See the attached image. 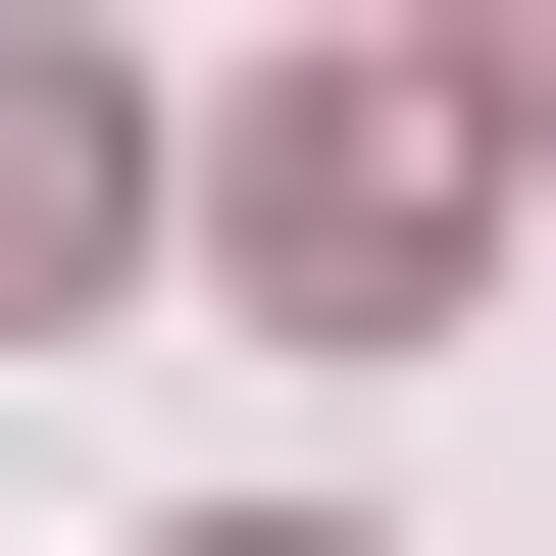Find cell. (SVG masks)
Masks as SVG:
<instances>
[{"instance_id":"6da1fadb","label":"cell","mask_w":556,"mask_h":556,"mask_svg":"<svg viewBox=\"0 0 556 556\" xmlns=\"http://www.w3.org/2000/svg\"><path fill=\"white\" fill-rule=\"evenodd\" d=\"M253 304H304V354H455V253H506V102H455V51H354V102H253Z\"/></svg>"},{"instance_id":"7a4b0ae2","label":"cell","mask_w":556,"mask_h":556,"mask_svg":"<svg viewBox=\"0 0 556 556\" xmlns=\"http://www.w3.org/2000/svg\"><path fill=\"white\" fill-rule=\"evenodd\" d=\"M102 253H152V102H102V51H0V354L102 304Z\"/></svg>"},{"instance_id":"3957f363","label":"cell","mask_w":556,"mask_h":556,"mask_svg":"<svg viewBox=\"0 0 556 556\" xmlns=\"http://www.w3.org/2000/svg\"><path fill=\"white\" fill-rule=\"evenodd\" d=\"M405 51H455V102H506V152H556V0H405Z\"/></svg>"},{"instance_id":"277c9868","label":"cell","mask_w":556,"mask_h":556,"mask_svg":"<svg viewBox=\"0 0 556 556\" xmlns=\"http://www.w3.org/2000/svg\"><path fill=\"white\" fill-rule=\"evenodd\" d=\"M253 556H304V506H253Z\"/></svg>"}]
</instances>
